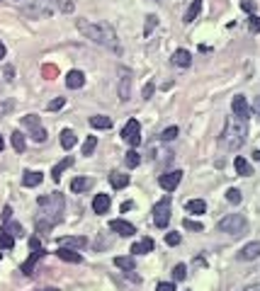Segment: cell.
Masks as SVG:
<instances>
[{
	"label": "cell",
	"instance_id": "1",
	"mask_svg": "<svg viewBox=\"0 0 260 291\" xmlns=\"http://www.w3.org/2000/svg\"><path fill=\"white\" fill-rule=\"evenodd\" d=\"M78 32H81L83 36H87L92 44H100V46H107V49H112V51H119L115 29L110 27L107 22H87V20H78Z\"/></svg>",
	"mask_w": 260,
	"mask_h": 291
},
{
	"label": "cell",
	"instance_id": "2",
	"mask_svg": "<svg viewBox=\"0 0 260 291\" xmlns=\"http://www.w3.org/2000/svg\"><path fill=\"white\" fill-rule=\"evenodd\" d=\"M246 136H248V119H241L236 114L229 116L224 124V131H221V144L229 150H238L246 144Z\"/></svg>",
	"mask_w": 260,
	"mask_h": 291
},
{
	"label": "cell",
	"instance_id": "3",
	"mask_svg": "<svg viewBox=\"0 0 260 291\" xmlns=\"http://www.w3.org/2000/svg\"><path fill=\"white\" fill-rule=\"evenodd\" d=\"M39 206L44 209V216H46V221H51V223L56 226L58 221H61V216H63V206H66V202H63V194L54 192V194L39 197Z\"/></svg>",
	"mask_w": 260,
	"mask_h": 291
},
{
	"label": "cell",
	"instance_id": "4",
	"mask_svg": "<svg viewBox=\"0 0 260 291\" xmlns=\"http://www.w3.org/2000/svg\"><path fill=\"white\" fill-rule=\"evenodd\" d=\"M217 228L221 233H229V235H243L246 228H248V221H246L243 214H226V216L217 223Z\"/></svg>",
	"mask_w": 260,
	"mask_h": 291
},
{
	"label": "cell",
	"instance_id": "5",
	"mask_svg": "<svg viewBox=\"0 0 260 291\" xmlns=\"http://www.w3.org/2000/svg\"><path fill=\"white\" fill-rule=\"evenodd\" d=\"M22 126L29 131V136L37 141V144H44L46 141V129L42 126V119L37 114H27V116H22Z\"/></svg>",
	"mask_w": 260,
	"mask_h": 291
},
{
	"label": "cell",
	"instance_id": "6",
	"mask_svg": "<svg viewBox=\"0 0 260 291\" xmlns=\"http://www.w3.org/2000/svg\"><path fill=\"white\" fill-rule=\"evenodd\" d=\"M122 139L131 146V148H136V146L141 144V124H139V119H129V121L124 124Z\"/></svg>",
	"mask_w": 260,
	"mask_h": 291
},
{
	"label": "cell",
	"instance_id": "7",
	"mask_svg": "<svg viewBox=\"0 0 260 291\" xmlns=\"http://www.w3.org/2000/svg\"><path fill=\"white\" fill-rule=\"evenodd\" d=\"M168 221H171V199L166 197V199H161V204H156V209H153V223L158 228H166Z\"/></svg>",
	"mask_w": 260,
	"mask_h": 291
},
{
	"label": "cell",
	"instance_id": "8",
	"mask_svg": "<svg viewBox=\"0 0 260 291\" xmlns=\"http://www.w3.org/2000/svg\"><path fill=\"white\" fill-rule=\"evenodd\" d=\"M119 100L122 102L131 100V71L129 68H119Z\"/></svg>",
	"mask_w": 260,
	"mask_h": 291
},
{
	"label": "cell",
	"instance_id": "9",
	"mask_svg": "<svg viewBox=\"0 0 260 291\" xmlns=\"http://www.w3.org/2000/svg\"><path fill=\"white\" fill-rule=\"evenodd\" d=\"M180 180H182V170H171V173H166V175L158 177V184H161L166 192H173L175 187L180 184Z\"/></svg>",
	"mask_w": 260,
	"mask_h": 291
},
{
	"label": "cell",
	"instance_id": "10",
	"mask_svg": "<svg viewBox=\"0 0 260 291\" xmlns=\"http://www.w3.org/2000/svg\"><path fill=\"white\" fill-rule=\"evenodd\" d=\"M231 109L236 116H241V119H248L251 116V105H248V100L243 97V95H236L231 100Z\"/></svg>",
	"mask_w": 260,
	"mask_h": 291
},
{
	"label": "cell",
	"instance_id": "11",
	"mask_svg": "<svg viewBox=\"0 0 260 291\" xmlns=\"http://www.w3.org/2000/svg\"><path fill=\"white\" fill-rule=\"evenodd\" d=\"M110 231L119 233L122 238H131V235L136 233V228H134L129 221H124V218H115V221H110Z\"/></svg>",
	"mask_w": 260,
	"mask_h": 291
},
{
	"label": "cell",
	"instance_id": "12",
	"mask_svg": "<svg viewBox=\"0 0 260 291\" xmlns=\"http://www.w3.org/2000/svg\"><path fill=\"white\" fill-rule=\"evenodd\" d=\"M58 245L71 248V250H83L87 245V238L86 235H66V238H58Z\"/></svg>",
	"mask_w": 260,
	"mask_h": 291
},
{
	"label": "cell",
	"instance_id": "13",
	"mask_svg": "<svg viewBox=\"0 0 260 291\" xmlns=\"http://www.w3.org/2000/svg\"><path fill=\"white\" fill-rule=\"evenodd\" d=\"M25 15H29V17H44V15H51V7L46 5V0H39L37 5H27L25 7Z\"/></svg>",
	"mask_w": 260,
	"mask_h": 291
},
{
	"label": "cell",
	"instance_id": "14",
	"mask_svg": "<svg viewBox=\"0 0 260 291\" xmlns=\"http://www.w3.org/2000/svg\"><path fill=\"white\" fill-rule=\"evenodd\" d=\"M258 255H260V240H253V243H248V245L238 253V260L251 262V260H256Z\"/></svg>",
	"mask_w": 260,
	"mask_h": 291
},
{
	"label": "cell",
	"instance_id": "15",
	"mask_svg": "<svg viewBox=\"0 0 260 291\" xmlns=\"http://www.w3.org/2000/svg\"><path fill=\"white\" fill-rule=\"evenodd\" d=\"M66 85L71 87V90H78V87L86 85V75H83V71H68V75H66Z\"/></svg>",
	"mask_w": 260,
	"mask_h": 291
},
{
	"label": "cell",
	"instance_id": "16",
	"mask_svg": "<svg viewBox=\"0 0 260 291\" xmlns=\"http://www.w3.org/2000/svg\"><path fill=\"white\" fill-rule=\"evenodd\" d=\"M192 63V56H190V51L187 49H177L173 54V66L175 68H187Z\"/></svg>",
	"mask_w": 260,
	"mask_h": 291
},
{
	"label": "cell",
	"instance_id": "17",
	"mask_svg": "<svg viewBox=\"0 0 260 291\" xmlns=\"http://www.w3.org/2000/svg\"><path fill=\"white\" fill-rule=\"evenodd\" d=\"M110 194H95V199H92V211L95 214H107V209H110Z\"/></svg>",
	"mask_w": 260,
	"mask_h": 291
},
{
	"label": "cell",
	"instance_id": "18",
	"mask_svg": "<svg viewBox=\"0 0 260 291\" xmlns=\"http://www.w3.org/2000/svg\"><path fill=\"white\" fill-rule=\"evenodd\" d=\"M56 255H58V257H61L63 262H73V264L83 262V255H78L76 250H71V248H63V245H61V248L56 250Z\"/></svg>",
	"mask_w": 260,
	"mask_h": 291
},
{
	"label": "cell",
	"instance_id": "19",
	"mask_svg": "<svg viewBox=\"0 0 260 291\" xmlns=\"http://www.w3.org/2000/svg\"><path fill=\"white\" fill-rule=\"evenodd\" d=\"M44 255H46V250H44V248H42V250H32V255H29V260L25 262V264H22V272H25V274H32V269H34V264H37V262L42 260V257H44Z\"/></svg>",
	"mask_w": 260,
	"mask_h": 291
},
{
	"label": "cell",
	"instance_id": "20",
	"mask_svg": "<svg viewBox=\"0 0 260 291\" xmlns=\"http://www.w3.org/2000/svg\"><path fill=\"white\" fill-rule=\"evenodd\" d=\"M233 168H236V173L243 175V177H248V175H253V168H251V163L243 158V155H236L233 158Z\"/></svg>",
	"mask_w": 260,
	"mask_h": 291
},
{
	"label": "cell",
	"instance_id": "21",
	"mask_svg": "<svg viewBox=\"0 0 260 291\" xmlns=\"http://www.w3.org/2000/svg\"><path fill=\"white\" fill-rule=\"evenodd\" d=\"M92 187V180L90 177H76L73 182H71V192H76V194H83Z\"/></svg>",
	"mask_w": 260,
	"mask_h": 291
},
{
	"label": "cell",
	"instance_id": "22",
	"mask_svg": "<svg viewBox=\"0 0 260 291\" xmlns=\"http://www.w3.org/2000/svg\"><path fill=\"white\" fill-rule=\"evenodd\" d=\"M110 184H112L115 189H124V187L129 184V175L119 173V170H112V173H110Z\"/></svg>",
	"mask_w": 260,
	"mask_h": 291
},
{
	"label": "cell",
	"instance_id": "23",
	"mask_svg": "<svg viewBox=\"0 0 260 291\" xmlns=\"http://www.w3.org/2000/svg\"><path fill=\"white\" fill-rule=\"evenodd\" d=\"M42 180H44L42 173H37V170H25L22 184H25V187H37V184H42Z\"/></svg>",
	"mask_w": 260,
	"mask_h": 291
},
{
	"label": "cell",
	"instance_id": "24",
	"mask_svg": "<svg viewBox=\"0 0 260 291\" xmlns=\"http://www.w3.org/2000/svg\"><path fill=\"white\" fill-rule=\"evenodd\" d=\"M76 144H78L76 134H73L71 129H63V131H61V148H63V150H71Z\"/></svg>",
	"mask_w": 260,
	"mask_h": 291
},
{
	"label": "cell",
	"instance_id": "25",
	"mask_svg": "<svg viewBox=\"0 0 260 291\" xmlns=\"http://www.w3.org/2000/svg\"><path fill=\"white\" fill-rule=\"evenodd\" d=\"M153 250V240L151 238H144L141 243H134L131 245V255H146V253H151Z\"/></svg>",
	"mask_w": 260,
	"mask_h": 291
},
{
	"label": "cell",
	"instance_id": "26",
	"mask_svg": "<svg viewBox=\"0 0 260 291\" xmlns=\"http://www.w3.org/2000/svg\"><path fill=\"white\" fill-rule=\"evenodd\" d=\"M71 165H73V158H71V155H68V158H63L61 163H56V165H54V170H51V180H54V182H58V180H61V175H63V170H66V168H71Z\"/></svg>",
	"mask_w": 260,
	"mask_h": 291
},
{
	"label": "cell",
	"instance_id": "27",
	"mask_svg": "<svg viewBox=\"0 0 260 291\" xmlns=\"http://www.w3.org/2000/svg\"><path fill=\"white\" fill-rule=\"evenodd\" d=\"M90 126L92 129H112V119L105 114H95L90 116Z\"/></svg>",
	"mask_w": 260,
	"mask_h": 291
},
{
	"label": "cell",
	"instance_id": "28",
	"mask_svg": "<svg viewBox=\"0 0 260 291\" xmlns=\"http://www.w3.org/2000/svg\"><path fill=\"white\" fill-rule=\"evenodd\" d=\"M200 10H202V0H192V5L187 7V12H185V22L190 25V22H195L197 20V15H200Z\"/></svg>",
	"mask_w": 260,
	"mask_h": 291
},
{
	"label": "cell",
	"instance_id": "29",
	"mask_svg": "<svg viewBox=\"0 0 260 291\" xmlns=\"http://www.w3.org/2000/svg\"><path fill=\"white\" fill-rule=\"evenodd\" d=\"M185 209H187L190 214H197V216H200V214L207 211V204H204L202 199H190V202L185 204Z\"/></svg>",
	"mask_w": 260,
	"mask_h": 291
},
{
	"label": "cell",
	"instance_id": "30",
	"mask_svg": "<svg viewBox=\"0 0 260 291\" xmlns=\"http://www.w3.org/2000/svg\"><path fill=\"white\" fill-rule=\"evenodd\" d=\"M115 264L119 269H124V272H134V269H136L134 257H115Z\"/></svg>",
	"mask_w": 260,
	"mask_h": 291
},
{
	"label": "cell",
	"instance_id": "31",
	"mask_svg": "<svg viewBox=\"0 0 260 291\" xmlns=\"http://www.w3.org/2000/svg\"><path fill=\"white\" fill-rule=\"evenodd\" d=\"M10 139H12V148H15V150H17V153H25V134H22V131H12V136H10Z\"/></svg>",
	"mask_w": 260,
	"mask_h": 291
},
{
	"label": "cell",
	"instance_id": "32",
	"mask_svg": "<svg viewBox=\"0 0 260 291\" xmlns=\"http://www.w3.org/2000/svg\"><path fill=\"white\" fill-rule=\"evenodd\" d=\"M15 248V238L10 233H0V250H12Z\"/></svg>",
	"mask_w": 260,
	"mask_h": 291
},
{
	"label": "cell",
	"instance_id": "33",
	"mask_svg": "<svg viewBox=\"0 0 260 291\" xmlns=\"http://www.w3.org/2000/svg\"><path fill=\"white\" fill-rule=\"evenodd\" d=\"M5 233H10L12 238H20V235H25V233H22V226H20L17 221H12V223H10V221H5Z\"/></svg>",
	"mask_w": 260,
	"mask_h": 291
},
{
	"label": "cell",
	"instance_id": "34",
	"mask_svg": "<svg viewBox=\"0 0 260 291\" xmlns=\"http://www.w3.org/2000/svg\"><path fill=\"white\" fill-rule=\"evenodd\" d=\"M124 163H127V168H136V165L141 163V155H139V153H136V150L131 148V150L127 153V158H124Z\"/></svg>",
	"mask_w": 260,
	"mask_h": 291
},
{
	"label": "cell",
	"instance_id": "35",
	"mask_svg": "<svg viewBox=\"0 0 260 291\" xmlns=\"http://www.w3.org/2000/svg\"><path fill=\"white\" fill-rule=\"evenodd\" d=\"M173 279L175 282H185V279H187V267H185V264H175L173 267Z\"/></svg>",
	"mask_w": 260,
	"mask_h": 291
},
{
	"label": "cell",
	"instance_id": "36",
	"mask_svg": "<svg viewBox=\"0 0 260 291\" xmlns=\"http://www.w3.org/2000/svg\"><path fill=\"white\" fill-rule=\"evenodd\" d=\"M156 25H158V17L156 15H148L146 17V25H144V36H151V32L156 29Z\"/></svg>",
	"mask_w": 260,
	"mask_h": 291
},
{
	"label": "cell",
	"instance_id": "37",
	"mask_svg": "<svg viewBox=\"0 0 260 291\" xmlns=\"http://www.w3.org/2000/svg\"><path fill=\"white\" fill-rule=\"evenodd\" d=\"M56 5H58V10L66 12V15H71V12L76 10V2H73V0H56Z\"/></svg>",
	"mask_w": 260,
	"mask_h": 291
},
{
	"label": "cell",
	"instance_id": "38",
	"mask_svg": "<svg viewBox=\"0 0 260 291\" xmlns=\"http://www.w3.org/2000/svg\"><path fill=\"white\" fill-rule=\"evenodd\" d=\"M95 146H97V139H95V136H87L86 144H83V155H92Z\"/></svg>",
	"mask_w": 260,
	"mask_h": 291
},
{
	"label": "cell",
	"instance_id": "39",
	"mask_svg": "<svg viewBox=\"0 0 260 291\" xmlns=\"http://www.w3.org/2000/svg\"><path fill=\"white\" fill-rule=\"evenodd\" d=\"M182 226H185L187 231H197V233H202V231H204L202 223H200V221H192V218H185V221H182Z\"/></svg>",
	"mask_w": 260,
	"mask_h": 291
},
{
	"label": "cell",
	"instance_id": "40",
	"mask_svg": "<svg viewBox=\"0 0 260 291\" xmlns=\"http://www.w3.org/2000/svg\"><path fill=\"white\" fill-rule=\"evenodd\" d=\"M241 199H243V197H241V192H238L236 187H231V189L226 192V202L229 204H241Z\"/></svg>",
	"mask_w": 260,
	"mask_h": 291
},
{
	"label": "cell",
	"instance_id": "41",
	"mask_svg": "<svg viewBox=\"0 0 260 291\" xmlns=\"http://www.w3.org/2000/svg\"><path fill=\"white\" fill-rule=\"evenodd\" d=\"M175 136H177V126H168V129L161 134L163 141H175Z\"/></svg>",
	"mask_w": 260,
	"mask_h": 291
},
{
	"label": "cell",
	"instance_id": "42",
	"mask_svg": "<svg viewBox=\"0 0 260 291\" xmlns=\"http://www.w3.org/2000/svg\"><path fill=\"white\" fill-rule=\"evenodd\" d=\"M63 105H66V100H63V97H56V100H51V102L46 105V109H49V112H56V109H61Z\"/></svg>",
	"mask_w": 260,
	"mask_h": 291
},
{
	"label": "cell",
	"instance_id": "43",
	"mask_svg": "<svg viewBox=\"0 0 260 291\" xmlns=\"http://www.w3.org/2000/svg\"><path fill=\"white\" fill-rule=\"evenodd\" d=\"M248 29H251L253 34H258L260 32V17L258 15H251V20H248Z\"/></svg>",
	"mask_w": 260,
	"mask_h": 291
},
{
	"label": "cell",
	"instance_id": "44",
	"mask_svg": "<svg viewBox=\"0 0 260 291\" xmlns=\"http://www.w3.org/2000/svg\"><path fill=\"white\" fill-rule=\"evenodd\" d=\"M166 243L168 245H180V233H168L166 235Z\"/></svg>",
	"mask_w": 260,
	"mask_h": 291
},
{
	"label": "cell",
	"instance_id": "45",
	"mask_svg": "<svg viewBox=\"0 0 260 291\" xmlns=\"http://www.w3.org/2000/svg\"><path fill=\"white\" fill-rule=\"evenodd\" d=\"M156 291H175V284L173 282H161V284L156 287Z\"/></svg>",
	"mask_w": 260,
	"mask_h": 291
},
{
	"label": "cell",
	"instance_id": "46",
	"mask_svg": "<svg viewBox=\"0 0 260 291\" xmlns=\"http://www.w3.org/2000/svg\"><path fill=\"white\" fill-rule=\"evenodd\" d=\"M12 107H15V102H2V105H0V116L7 114V112H10Z\"/></svg>",
	"mask_w": 260,
	"mask_h": 291
},
{
	"label": "cell",
	"instance_id": "47",
	"mask_svg": "<svg viewBox=\"0 0 260 291\" xmlns=\"http://www.w3.org/2000/svg\"><path fill=\"white\" fill-rule=\"evenodd\" d=\"M153 87H156V85H153V83H148V85L144 87V92H141V95H144V100H148V97L153 95Z\"/></svg>",
	"mask_w": 260,
	"mask_h": 291
},
{
	"label": "cell",
	"instance_id": "48",
	"mask_svg": "<svg viewBox=\"0 0 260 291\" xmlns=\"http://www.w3.org/2000/svg\"><path fill=\"white\" fill-rule=\"evenodd\" d=\"M241 7H243L246 12H253V10H256V5H253L251 0H243V2H241Z\"/></svg>",
	"mask_w": 260,
	"mask_h": 291
},
{
	"label": "cell",
	"instance_id": "49",
	"mask_svg": "<svg viewBox=\"0 0 260 291\" xmlns=\"http://www.w3.org/2000/svg\"><path fill=\"white\" fill-rule=\"evenodd\" d=\"M12 78H15V68L7 66V68H5V80H12Z\"/></svg>",
	"mask_w": 260,
	"mask_h": 291
},
{
	"label": "cell",
	"instance_id": "50",
	"mask_svg": "<svg viewBox=\"0 0 260 291\" xmlns=\"http://www.w3.org/2000/svg\"><path fill=\"white\" fill-rule=\"evenodd\" d=\"M10 214H12V209H10V206H5V209H2V223H5V221H10Z\"/></svg>",
	"mask_w": 260,
	"mask_h": 291
},
{
	"label": "cell",
	"instance_id": "51",
	"mask_svg": "<svg viewBox=\"0 0 260 291\" xmlns=\"http://www.w3.org/2000/svg\"><path fill=\"white\" fill-rule=\"evenodd\" d=\"M251 109H253V112L260 116V97H256V100H253V107H251Z\"/></svg>",
	"mask_w": 260,
	"mask_h": 291
},
{
	"label": "cell",
	"instance_id": "52",
	"mask_svg": "<svg viewBox=\"0 0 260 291\" xmlns=\"http://www.w3.org/2000/svg\"><path fill=\"white\" fill-rule=\"evenodd\" d=\"M54 73H56L54 66H46V68H44V75H54Z\"/></svg>",
	"mask_w": 260,
	"mask_h": 291
},
{
	"label": "cell",
	"instance_id": "53",
	"mask_svg": "<svg viewBox=\"0 0 260 291\" xmlns=\"http://www.w3.org/2000/svg\"><path fill=\"white\" fill-rule=\"evenodd\" d=\"M241 291H260V284H251V287H246V289H241Z\"/></svg>",
	"mask_w": 260,
	"mask_h": 291
},
{
	"label": "cell",
	"instance_id": "54",
	"mask_svg": "<svg viewBox=\"0 0 260 291\" xmlns=\"http://www.w3.org/2000/svg\"><path fill=\"white\" fill-rule=\"evenodd\" d=\"M131 206H134V204H131V202H124V204H122V211H129Z\"/></svg>",
	"mask_w": 260,
	"mask_h": 291
},
{
	"label": "cell",
	"instance_id": "55",
	"mask_svg": "<svg viewBox=\"0 0 260 291\" xmlns=\"http://www.w3.org/2000/svg\"><path fill=\"white\" fill-rule=\"evenodd\" d=\"M2 58H5V44L0 41V61H2Z\"/></svg>",
	"mask_w": 260,
	"mask_h": 291
},
{
	"label": "cell",
	"instance_id": "56",
	"mask_svg": "<svg viewBox=\"0 0 260 291\" xmlns=\"http://www.w3.org/2000/svg\"><path fill=\"white\" fill-rule=\"evenodd\" d=\"M253 158H256V160H260V150H256V153H253Z\"/></svg>",
	"mask_w": 260,
	"mask_h": 291
},
{
	"label": "cell",
	"instance_id": "57",
	"mask_svg": "<svg viewBox=\"0 0 260 291\" xmlns=\"http://www.w3.org/2000/svg\"><path fill=\"white\" fill-rule=\"evenodd\" d=\"M2 148H5V141H2V136H0V150H2Z\"/></svg>",
	"mask_w": 260,
	"mask_h": 291
},
{
	"label": "cell",
	"instance_id": "58",
	"mask_svg": "<svg viewBox=\"0 0 260 291\" xmlns=\"http://www.w3.org/2000/svg\"><path fill=\"white\" fill-rule=\"evenodd\" d=\"M44 291H56V289H44Z\"/></svg>",
	"mask_w": 260,
	"mask_h": 291
}]
</instances>
